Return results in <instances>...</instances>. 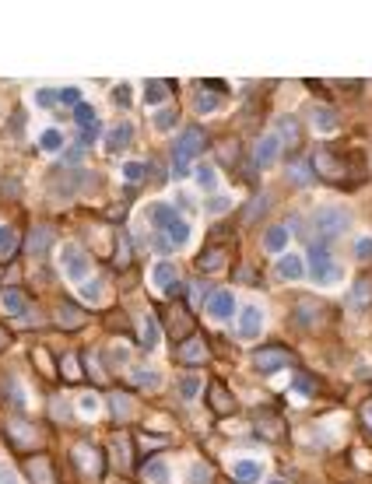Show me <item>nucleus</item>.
<instances>
[{"label":"nucleus","instance_id":"nucleus-1","mask_svg":"<svg viewBox=\"0 0 372 484\" xmlns=\"http://www.w3.org/2000/svg\"><path fill=\"white\" fill-rule=\"evenodd\" d=\"M204 147H207V134L200 127H186L176 137V147H172V172L176 176H190V161L197 154H204Z\"/></svg>","mask_w":372,"mask_h":484},{"label":"nucleus","instance_id":"nucleus-2","mask_svg":"<svg viewBox=\"0 0 372 484\" xmlns=\"http://www.w3.org/2000/svg\"><path fill=\"white\" fill-rule=\"evenodd\" d=\"M351 228V214L344 207H334V204H324L312 210V232H320L327 239H337Z\"/></svg>","mask_w":372,"mask_h":484},{"label":"nucleus","instance_id":"nucleus-3","mask_svg":"<svg viewBox=\"0 0 372 484\" xmlns=\"http://www.w3.org/2000/svg\"><path fill=\"white\" fill-rule=\"evenodd\" d=\"M309 278H312L316 285H337V281H341L337 260H334L330 249L320 246V242H312V249H309Z\"/></svg>","mask_w":372,"mask_h":484},{"label":"nucleus","instance_id":"nucleus-4","mask_svg":"<svg viewBox=\"0 0 372 484\" xmlns=\"http://www.w3.org/2000/svg\"><path fill=\"white\" fill-rule=\"evenodd\" d=\"M60 267H64L67 281H74V285H85V281H88V271H91V260L85 256V249H81V246L67 242V246L60 249Z\"/></svg>","mask_w":372,"mask_h":484},{"label":"nucleus","instance_id":"nucleus-5","mask_svg":"<svg viewBox=\"0 0 372 484\" xmlns=\"http://www.w3.org/2000/svg\"><path fill=\"white\" fill-rule=\"evenodd\" d=\"M312 165H316V176H324V179H330V183H344V176H351L348 161L337 158V151H330V147H320V151H316V154H312Z\"/></svg>","mask_w":372,"mask_h":484},{"label":"nucleus","instance_id":"nucleus-6","mask_svg":"<svg viewBox=\"0 0 372 484\" xmlns=\"http://www.w3.org/2000/svg\"><path fill=\"white\" fill-rule=\"evenodd\" d=\"M253 365H256V372H263V375H274V372L295 365V358H292L285 348H263V351L253 355Z\"/></svg>","mask_w":372,"mask_h":484},{"label":"nucleus","instance_id":"nucleus-7","mask_svg":"<svg viewBox=\"0 0 372 484\" xmlns=\"http://www.w3.org/2000/svg\"><path fill=\"white\" fill-rule=\"evenodd\" d=\"M253 158H256V165L260 169H271L274 161L281 158V137L271 130V134H263L260 141H256V151H253Z\"/></svg>","mask_w":372,"mask_h":484},{"label":"nucleus","instance_id":"nucleus-8","mask_svg":"<svg viewBox=\"0 0 372 484\" xmlns=\"http://www.w3.org/2000/svg\"><path fill=\"white\" fill-rule=\"evenodd\" d=\"M260 330H263V309L253 305V302L242 305V312H239V337L242 341H256Z\"/></svg>","mask_w":372,"mask_h":484},{"label":"nucleus","instance_id":"nucleus-9","mask_svg":"<svg viewBox=\"0 0 372 484\" xmlns=\"http://www.w3.org/2000/svg\"><path fill=\"white\" fill-rule=\"evenodd\" d=\"M148 222H151L154 235H166V232L179 222V214H176L172 204H151V207H148Z\"/></svg>","mask_w":372,"mask_h":484},{"label":"nucleus","instance_id":"nucleus-10","mask_svg":"<svg viewBox=\"0 0 372 484\" xmlns=\"http://www.w3.org/2000/svg\"><path fill=\"white\" fill-rule=\"evenodd\" d=\"M0 302H4V309H8V316H15V319H21V323H32V302L18 292V288H8L4 295H0Z\"/></svg>","mask_w":372,"mask_h":484},{"label":"nucleus","instance_id":"nucleus-11","mask_svg":"<svg viewBox=\"0 0 372 484\" xmlns=\"http://www.w3.org/2000/svg\"><path fill=\"white\" fill-rule=\"evenodd\" d=\"M176 281H179V274H176V267L169 263V260H158L154 267H151V285H154V292H176Z\"/></svg>","mask_w":372,"mask_h":484},{"label":"nucleus","instance_id":"nucleus-12","mask_svg":"<svg viewBox=\"0 0 372 484\" xmlns=\"http://www.w3.org/2000/svg\"><path fill=\"white\" fill-rule=\"evenodd\" d=\"M207 312L215 316V319H232V316H236V295H232V292H211Z\"/></svg>","mask_w":372,"mask_h":484},{"label":"nucleus","instance_id":"nucleus-13","mask_svg":"<svg viewBox=\"0 0 372 484\" xmlns=\"http://www.w3.org/2000/svg\"><path fill=\"white\" fill-rule=\"evenodd\" d=\"M74 123L85 130V144H91V141H98V134H102V127H98V120H95V109H91V105H78V109H74Z\"/></svg>","mask_w":372,"mask_h":484},{"label":"nucleus","instance_id":"nucleus-14","mask_svg":"<svg viewBox=\"0 0 372 484\" xmlns=\"http://www.w3.org/2000/svg\"><path fill=\"white\" fill-rule=\"evenodd\" d=\"M302 274H305V260H302L299 253H281V260H278V278H285V281H302Z\"/></svg>","mask_w":372,"mask_h":484},{"label":"nucleus","instance_id":"nucleus-15","mask_svg":"<svg viewBox=\"0 0 372 484\" xmlns=\"http://www.w3.org/2000/svg\"><path fill=\"white\" fill-rule=\"evenodd\" d=\"M207 404H211V411H215V414H232V411H236V400H232V393H229L222 383H211Z\"/></svg>","mask_w":372,"mask_h":484},{"label":"nucleus","instance_id":"nucleus-16","mask_svg":"<svg viewBox=\"0 0 372 484\" xmlns=\"http://www.w3.org/2000/svg\"><path fill=\"white\" fill-rule=\"evenodd\" d=\"M256 432H260L263 439H281V436H285V424H281L278 414L260 411V414H256Z\"/></svg>","mask_w":372,"mask_h":484},{"label":"nucleus","instance_id":"nucleus-17","mask_svg":"<svg viewBox=\"0 0 372 484\" xmlns=\"http://www.w3.org/2000/svg\"><path fill=\"white\" fill-rule=\"evenodd\" d=\"M137 334H141V348H144V351H151V348L158 344V323H154L151 312H141V316H137Z\"/></svg>","mask_w":372,"mask_h":484},{"label":"nucleus","instance_id":"nucleus-18","mask_svg":"<svg viewBox=\"0 0 372 484\" xmlns=\"http://www.w3.org/2000/svg\"><path fill=\"white\" fill-rule=\"evenodd\" d=\"M232 477H236L239 484H256V481L263 477V467H260L256 460H236V463H232Z\"/></svg>","mask_w":372,"mask_h":484},{"label":"nucleus","instance_id":"nucleus-19","mask_svg":"<svg viewBox=\"0 0 372 484\" xmlns=\"http://www.w3.org/2000/svg\"><path fill=\"white\" fill-rule=\"evenodd\" d=\"M312 127L320 130V134H334L337 130V113L330 109V105H312Z\"/></svg>","mask_w":372,"mask_h":484},{"label":"nucleus","instance_id":"nucleus-20","mask_svg":"<svg viewBox=\"0 0 372 484\" xmlns=\"http://www.w3.org/2000/svg\"><path fill=\"white\" fill-rule=\"evenodd\" d=\"M274 134H278V137H281V144H288V147H299V141H302V127H299V120H295V116H281Z\"/></svg>","mask_w":372,"mask_h":484},{"label":"nucleus","instance_id":"nucleus-21","mask_svg":"<svg viewBox=\"0 0 372 484\" xmlns=\"http://www.w3.org/2000/svg\"><path fill=\"white\" fill-rule=\"evenodd\" d=\"M288 228L285 225H274V228H267V232H263V249H267V253H285V246H288Z\"/></svg>","mask_w":372,"mask_h":484},{"label":"nucleus","instance_id":"nucleus-22","mask_svg":"<svg viewBox=\"0 0 372 484\" xmlns=\"http://www.w3.org/2000/svg\"><path fill=\"white\" fill-rule=\"evenodd\" d=\"M179 361H186V365H200V361H207V348H204V341H200V337H190V341L179 348Z\"/></svg>","mask_w":372,"mask_h":484},{"label":"nucleus","instance_id":"nucleus-23","mask_svg":"<svg viewBox=\"0 0 372 484\" xmlns=\"http://www.w3.org/2000/svg\"><path fill=\"white\" fill-rule=\"evenodd\" d=\"M369 302H372V281L362 278V281H355V288L348 292V305H351V309H365Z\"/></svg>","mask_w":372,"mask_h":484},{"label":"nucleus","instance_id":"nucleus-24","mask_svg":"<svg viewBox=\"0 0 372 484\" xmlns=\"http://www.w3.org/2000/svg\"><path fill=\"white\" fill-rule=\"evenodd\" d=\"M130 137H134V127L130 123H120V127H113L109 134H105V147H109V151H123L130 144Z\"/></svg>","mask_w":372,"mask_h":484},{"label":"nucleus","instance_id":"nucleus-25","mask_svg":"<svg viewBox=\"0 0 372 484\" xmlns=\"http://www.w3.org/2000/svg\"><path fill=\"white\" fill-rule=\"evenodd\" d=\"M57 323H60L64 330H71V327H85V312H81L78 305L64 302V305L57 309Z\"/></svg>","mask_w":372,"mask_h":484},{"label":"nucleus","instance_id":"nucleus-26","mask_svg":"<svg viewBox=\"0 0 372 484\" xmlns=\"http://www.w3.org/2000/svg\"><path fill=\"white\" fill-rule=\"evenodd\" d=\"M49 246H53V232H49V228H35V232L28 235V242H25L28 256H42Z\"/></svg>","mask_w":372,"mask_h":484},{"label":"nucleus","instance_id":"nucleus-27","mask_svg":"<svg viewBox=\"0 0 372 484\" xmlns=\"http://www.w3.org/2000/svg\"><path fill=\"white\" fill-rule=\"evenodd\" d=\"M144 474H148V481H151V484H172V470H169V463H166V460H151Z\"/></svg>","mask_w":372,"mask_h":484},{"label":"nucleus","instance_id":"nucleus-28","mask_svg":"<svg viewBox=\"0 0 372 484\" xmlns=\"http://www.w3.org/2000/svg\"><path fill=\"white\" fill-rule=\"evenodd\" d=\"M28 474H32V481L35 484H53V467L46 463V460H28Z\"/></svg>","mask_w":372,"mask_h":484},{"label":"nucleus","instance_id":"nucleus-29","mask_svg":"<svg viewBox=\"0 0 372 484\" xmlns=\"http://www.w3.org/2000/svg\"><path fill=\"white\" fill-rule=\"evenodd\" d=\"M166 239L172 242V249H176V246H186V242H190V222H186V218H179V222L166 232Z\"/></svg>","mask_w":372,"mask_h":484},{"label":"nucleus","instance_id":"nucleus-30","mask_svg":"<svg viewBox=\"0 0 372 484\" xmlns=\"http://www.w3.org/2000/svg\"><path fill=\"white\" fill-rule=\"evenodd\" d=\"M39 147H42V151H60V147H64V134H60L57 127L42 130V134H39Z\"/></svg>","mask_w":372,"mask_h":484},{"label":"nucleus","instance_id":"nucleus-31","mask_svg":"<svg viewBox=\"0 0 372 484\" xmlns=\"http://www.w3.org/2000/svg\"><path fill=\"white\" fill-rule=\"evenodd\" d=\"M200 88H204V84H200ZM193 105H197V113H215L218 105H222V98H218V95H207V88H204V91L193 95Z\"/></svg>","mask_w":372,"mask_h":484},{"label":"nucleus","instance_id":"nucleus-32","mask_svg":"<svg viewBox=\"0 0 372 484\" xmlns=\"http://www.w3.org/2000/svg\"><path fill=\"white\" fill-rule=\"evenodd\" d=\"M130 379H134L137 386L151 390V386H158V383H162V375H158L154 368H134V372H130Z\"/></svg>","mask_w":372,"mask_h":484},{"label":"nucleus","instance_id":"nucleus-33","mask_svg":"<svg viewBox=\"0 0 372 484\" xmlns=\"http://www.w3.org/2000/svg\"><path fill=\"white\" fill-rule=\"evenodd\" d=\"M225 267V249H207L200 256V271H222Z\"/></svg>","mask_w":372,"mask_h":484},{"label":"nucleus","instance_id":"nucleus-34","mask_svg":"<svg viewBox=\"0 0 372 484\" xmlns=\"http://www.w3.org/2000/svg\"><path fill=\"white\" fill-rule=\"evenodd\" d=\"M186 481H190V484H211V481H215V474H211V467H207V463H190Z\"/></svg>","mask_w":372,"mask_h":484},{"label":"nucleus","instance_id":"nucleus-35","mask_svg":"<svg viewBox=\"0 0 372 484\" xmlns=\"http://www.w3.org/2000/svg\"><path fill=\"white\" fill-rule=\"evenodd\" d=\"M123 179L127 183H144L148 179V165H144V161H127V165H123Z\"/></svg>","mask_w":372,"mask_h":484},{"label":"nucleus","instance_id":"nucleus-36","mask_svg":"<svg viewBox=\"0 0 372 484\" xmlns=\"http://www.w3.org/2000/svg\"><path fill=\"white\" fill-rule=\"evenodd\" d=\"M312 312H320V305H316V302H299V309H295V323H302V327H312V323H316Z\"/></svg>","mask_w":372,"mask_h":484},{"label":"nucleus","instance_id":"nucleus-37","mask_svg":"<svg viewBox=\"0 0 372 484\" xmlns=\"http://www.w3.org/2000/svg\"><path fill=\"white\" fill-rule=\"evenodd\" d=\"M109 407H113V414H116L120 421L130 418V397H127V393H113V397H109Z\"/></svg>","mask_w":372,"mask_h":484},{"label":"nucleus","instance_id":"nucleus-38","mask_svg":"<svg viewBox=\"0 0 372 484\" xmlns=\"http://www.w3.org/2000/svg\"><path fill=\"white\" fill-rule=\"evenodd\" d=\"M288 179H292V183H299V186H305V183L312 179V172H309L305 161H292V165H288Z\"/></svg>","mask_w":372,"mask_h":484},{"label":"nucleus","instance_id":"nucleus-39","mask_svg":"<svg viewBox=\"0 0 372 484\" xmlns=\"http://www.w3.org/2000/svg\"><path fill=\"white\" fill-rule=\"evenodd\" d=\"M179 393H183V400H193V397L200 393V379H197L193 372H186L183 379H179Z\"/></svg>","mask_w":372,"mask_h":484},{"label":"nucleus","instance_id":"nucleus-40","mask_svg":"<svg viewBox=\"0 0 372 484\" xmlns=\"http://www.w3.org/2000/svg\"><path fill=\"white\" fill-rule=\"evenodd\" d=\"M57 98H60V105H71V109H78V105H81V88H78V84L57 88Z\"/></svg>","mask_w":372,"mask_h":484},{"label":"nucleus","instance_id":"nucleus-41","mask_svg":"<svg viewBox=\"0 0 372 484\" xmlns=\"http://www.w3.org/2000/svg\"><path fill=\"white\" fill-rule=\"evenodd\" d=\"M35 105H42V109H53V105H60L57 88H39V91H35Z\"/></svg>","mask_w":372,"mask_h":484},{"label":"nucleus","instance_id":"nucleus-42","mask_svg":"<svg viewBox=\"0 0 372 484\" xmlns=\"http://www.w3.org/2000/svg\"><path fill=\"white\" fill-rule=\"evenodd\" d=\"M232 210V197H211L207 200V214L215 218V214H229Z\"/></svg>","mask_w":372,"mask_h":484},{"label":"nucleus","instance_id":"nucleus-43","mask_svg":"<svg viewBox=\"0 0 372 484\" xmlns=\"http://www.w3.org/2000/svg\"><path fill=\"white\" fill-rule=\"evenodd\" d=\"M166 95H169V88H166L162 81H148V95H144V98H148L151 105H158V102H166Z\"/></svg>","mask_w":372,"mask_h":484},{"label":"nucleus","instance_id":"nucleus-44","mask_svg":"<svg viewBox=\"0 0 372 484\" xmlns=\"http://www.w3.org/2000/svg\"><path fill=\"white\" fill-rule=\"evenodd\" d=\"M197 183H200L204 190H215V186H218V172L211 169V165H200V169H197Z\"/></svg>","mask_w":372,"mask_h":484},{"label":"nucleus","instance_id":"nucleus-45","mask_svg":"<svg viewBox=\"0 0 372 484\" xmlns=\"http://www.w3.org/2000/svg\"><path fill=\"white\" fill-rule=\"evenodd\" d=\"M176 120H179V116H176V109H162V113H154V127H158V130H172V127H176Z\"/></svg>","mask_w":372,"mask_h":484},{"label":"nucleus","instance_id":"nucleus-46","mask_svg":"<svg viewBox=\"0 0 372 484\" xmlns=\"http://www.w3.org/2000/svg\"><path fill=\"white\" fill-rule=\"evenodd\" d=\"M81 298L85 302H102V281H85L81 285Z\"/></svg>","mask_w":372,"mask_h":484},{"label":"nucleus","instance_id":"nucleus-47","mask_svg":"<svg viewBox=\"0 0 372 484\" xmlns=\"http://www.w3.org/2000/svg\"><path fill=\"white\" fill-rule=\"evenodd\" d=\"M113 449H116V463L130 467V453H127V439L123 436H113Z\"/></svg>","mask_w":372,"mask_h":484},{"label":"nucleus","instance_id":"nucleus-48","mask_svg":"<svg viewBox=\"0 0 372 484\" xmlns=\"http://www.w3.org/2000/svg\"><path fill=\"white\" fill-rule=\"evenodd\" d=\"M15 249V232L11 228H0V256H8Z\"/></svg>","mask_w":372,"mask_h":484},{"label":"nucleus","instance_id":"nucleus-49","mask_svg":"<svg viewBox=\"0 0 372 484\" xmlns=\"http://www.w3.org/2000/svg\"><path fill=\"white\" fill-rule=\"evenodd\" d=\"M355 260H372V239H358L355 242Z\"/></svg>","mask_w":372,"mask_h":484},{"label":"nucleus","instance_id":"nucleus-50","mask_svg":"<svg viewBox=\"0 0 372 484\" xmlns=\"http://www.w3.org/2000/svg\"><path fill=\"white\" fill-rule=\"evenodd\" d=\"M130 98H134V95H130V84H116L113 102H116V105H130Z\"/></svg>","mask_w":372,"mask_h":484},{"label":"nucleus","instance_id":"nucleus-51","mask_svg":"<svg viewBox=\"0 0 372 484\" xmlns=\"http://www.w3.org/2000/svg\"><path fill=\"white\" fill-rule=\"evenodd\" d=\"M95 411H98V397L85 393V397H81V414H95Z\"/></svg>","mask_w":372,"mask_h":484},{"label":"nucleus","instance_id":"nucleus-52","mask_svg":"<svg viewBox=\"0 0 372 484\" xmlns=\"http://www.w3.org/2000/svg\"><path fill=\"white\" fill-rule=\"evenodd\" d=\"M78 460H81V463H85L91 474H95V453H91L88 446H81V449H78Z\"/></svg>","mask_w":372,"mask_h":484},{"label":"nucleus","instance_id":"nucleus-53","mask_svg":"<svg viewBox=\"0 0 372 484\" xmlns=\"http://www.w3.org/2000/svg\"><path fill=\"white\" fill-rule=\"evenodd\" d=\"M64 372L71 375V379H78V375H81V361L78 358H64Z\"/></svg>","mask_w":372,"mask_h":484},{"label":"nucleus","instance_id":"nucleus-54","mask_svg":"<svg viewBox=\"0 0 372 484\" xmlns=\"http://www.w3.org/2000/svg\"><path fill=\"white\" fill-rule=\"evenodd\" d=\"M0 484H18V474L11 467H4V463H0Z\"/></svg>","mask_w":372,"mask_h":484},{"label":"nucleus","instance_id":"nucleus-55","mask_svg":"<svg viewBox=\"0 0 372 484\" xmlns=\"http://www.w3.org/2000/svg\"><path fill=\"white\" fill-rule=\"evenodd\" d=\"M292 390H295V393H312V383L305 379V375H299V379L292 383Z\"/></svg>","mask_w":372,"mask_h":484},{"label":"nucleus","instance_id":"nucleus-56","mask_svg":"<svg viewBox=\"0 0 372 484\" xmlns=\"http://www.w3.org/2000/svg\"><path fill=\"white\" fill-rule=\"evenodd\" d=\"M263 207H267V197H256V200H253V207H249V214H246V218L253 222V218H256V214H260Z\"/></svg>","mask_w":372,"mask_h":484},{"label":"nucleus","instance_id":"nucleus-57","mask_svg":"<svg viewBox=\"0 0 372 484\" xmlns=\"http://www.w3.org/2000/svg\"><path fill=\"white\" fill-rule=\"evenodd\" d=\"M204 295H207V285H193V288H190V298H193V302H200ZM207 298H211V295H207Z\"/></svg>","mask_w":372,"mask_h":484},{"label":"nucleus","instance_id":"nucleus-58","mask_svg":"<svg viewBox=\"0 0 372 484\" xmlns=\"http://www.w3.org/2000/svg\"><path fill=\"white\" fill-rule=\"evenodd\" d=\"M362 421L372 428V400H365V404H362Z\"/></svg>","mask_w":372,"mask_h":484},{"label":"nucleus","instance_id":"nucleus-59","mask_svg":"<svg viewBox=\"0 0 372 484\" xmlns=\"http://www.w3.org/2000/svg\"><path fill=\"white\" fill-rule=\"evenodd\" d=\"M74 161H81V147H74V151H67V165H74Z\"/></svg>","mask_w":372,"mask_h":484},{"label":"nucleus","instance_id":"nucleus-60","mask_svg":"<svg viewBox=\"0 0 372 484\" xmlns=\"http://www.w3.org/2000/svg\"><path fill=\"white\" fill-rule=\"evenodd\" d=\"M8 344V337H4V330H0V348H4Z\"/></svg>","mask_w":372,"mask_h":484},{"label":"nucleus","instance_id":"nucleus-61","mask_svg":"<svg viewBox=\"0 0 372 484\" xmlns=\"http://www.w3.org/2000/svg\"><path fill=\"white\" fill-rule=\"evenodd\" d=\"M271 484H288V481H281V477H274V481H271Z\"/></svg>","mask_w":372,"mask_h":484}]
</instances>
